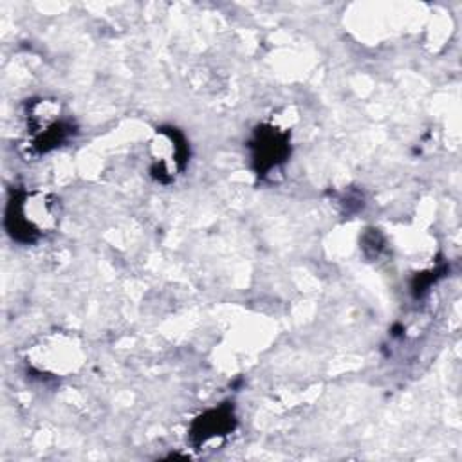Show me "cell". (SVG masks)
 I'll return each mask as SVG.
<instances>
[{
  "instance_id": "1",
  "label": "cell",
  "mask_w": 462,
  "mask_h": 462,
  "mask_svg": "<svg viewBox=\"0 0 462 462\" xmlns=\"http://www.w3.org/2000/svg\"><path fill=\"white\" fill-rule=\"evenodd\" d=\"M61 217V202L42 189H16L7 202L5 229L13 240L32 244L56 229Z\"/></svg>"
},
{
  "instance_id": "2",
  "label": "cell",
  "mask_w": 462,
  "mask_h": 462,
  "mask_svg": "<svg viewBox=\"0 0 462 462\" xmlns=\"http://www.w3.org/2000/svg\"><path fill=\"white\" fill-rule=\"evenodd\" d=\"M27 135L36 153H45L63 144L74 132L72 121L65 116L56 99H34L27 105Z\"/></svg>"
},
{
  "instance_id": "3",
  "label": "cell",
  "mask_w": 462,
  "mask_h": 462,
  "mask_svg": "<svg viewBox=\"0 0 462 462\" xmlns=\"http://www.w3.org/2000/svg\"><path fill=\"white\" fill-rule=\"evenodd\" d=\"M188 143L184 135L175 128H161L157 130L153 141L150 143V173L161 182L168 184L175 180L179 173L186 168L188 162Z\"/></svg>"
},
{
  "instance_id": "4",
  "label": "cell",
  "mask_w": 462,
  "mask_h": 462,
  "mask_svg": "<svg viewBox=\"0 0 462 462\" xmlns=\"http://www.w3.org/2000/svg\"><path fill=\"white\" fill-rule=\"evenodd\" d=\"M253 164L262 179L278 173L291 155L289 132L273 125H262L256 128L251 143Z\"/></svg>"
},
{
  "instance_id": "5",
  "label": "cell",
  "mask_w": 462,
  "mask_h": 462,
  "mask_svg": "<svg viewBox=\"0 0 462 462\" xmlns=\"http://www.w3.org/2000/svg\"><path fill=\"white\" fill-rule=\"evenodd\" d=\"M31 363L40 372L61 375L76 368L79 363V348L72 337L56 334L32 348Z\"/></svg>"
},
{
  "instance_id": "6",
  "label": "cell",
  "mask_w": 462,
  "mask_h": 462,
  "mask_svg": "<svg viewBox=\"0 0 462 462\" xmlns=\"http://www.w3.org/2000/svg\"><path fill=\"white\" fill-rule=\"evenodd\" d=\"M235 413L229 404H222L218 408L208 410L199 415L191 424V439L195 446H204L217 439L229 435L235 428Z\"/></svg>"
}]
</instances>
